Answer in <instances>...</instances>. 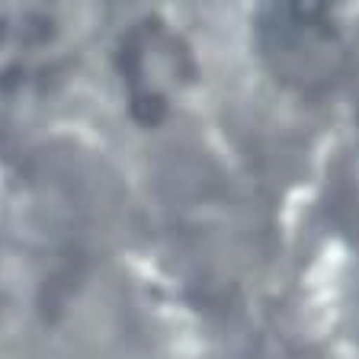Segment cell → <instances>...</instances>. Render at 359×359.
Here are the masks:
<instances>
[{"label": "cell", "mask_w": 359, "mask_h": 359, "mask_svg": "<svg viewBox=\"0 0 359 359\" xmlns=\"http://www.w3.org/2000/svg\"><path fill=\"white\" fill-rule=\"evenodd\" d=\"M109 67L122 109L142 132L167 126L199 81L187 36L161 13H142L128 22L112 42Z\"/></svg>", "instance_id": "7a4b0ae2"}, {"label": "cell", "mask_w": 359, "mask_h": 359, "mask_svg": "<svg viewBox=\"0 0 359 359\" xmlns=\"http://www.w3.org/2000/svg\"><path fill=\"white\" fill-rule=\"evenodd\" d=\"M353 36V0H257L254 7L257 55L292 90L327 87Z\"/></svg>", "instance_id": "6da1fadb"}, {"label": "cell", "mask_w": 359, "mask_h": 359, "mask_svg": "<svg viewBox=\"0 0 359 359\" xmlns=\"http://www.w3.org/2000/svg\"><path fill=\"white\" fill-rule=\"evenodd\" d=\"M356 39H359V32H356Z\"/></svg>", "instance_id": "277c9868"}, {"label": "cell", "mask_w": 359, "mask_h": 359, "mask_svg": "<svg viewBox=\"0 0 359 359\" xmlns=\"http://www.w3.org/2000/svg\"><path fill=\"white\" fill-rule=\"evenodd\" d=\"M90 0H0V83H36L77 55Z\"/></svg>", "instance_id": "3957f363"}]
</instances>
